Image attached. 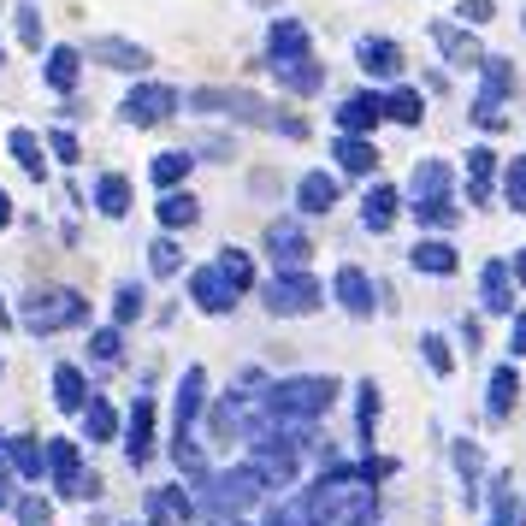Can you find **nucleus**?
<instances>
[{
    "label": "nucleus",
    "mask_w": 526,
    "mask_h": 526,
    "mask_svg": "<svg viewBox=\"0 0 526 526\" xmlns=\"http://www.w3.org/2000/svg\"><path fill=\"white\" fill-rule=\"evenodd\" d=\"M71 314H77V302H71V296H54V302H42V296H36L24 320H30V326H60V320H71Z\"/></svg>",
    "instance_id": "obj_1"
},
{
    "label": "nucleus",
    "mask_w": 526,
    "mask_h": 526,
    "mask_svg": "<svg viewBox=\"0 0 526 526\" xmlns=\"http://www.w3.org/2000/svg\"><path fill=\"white\" fill-rule=\"evenodd\" d=\"M95 54H101L107 66H125V71H142V66H148V54H142V48H131V42H95Z\"/></svg>",
    "instance_id": "obj_2"
},
{
    "label": "nucleus",
    "mask_w": 526,
    "mask_h": 526,
    "mask_svg": "<svg viewBox=\"0 0 526 526\" xmlns=\"http://www.w3.org/2000/svg\"><path fill=\"white\" fill-rule=\"evenodd\" d=\"M48 77H54L60 89H71V77H77V54H71V48H54V60H48Z\"/></svg>",
    "instance_id": "obj_3"
},
{
    "label": "nucleus",
    "mask_w": 526,
    "mask_h": 526,
    "mask_svg": "<svg viewBox=\"0 0 526 526\" xmlns=\"http://www.w3.org/2000/svg\"><path fill=\"white\" fill-rule=\"evenodd\" d=\"M101 207H107V213H125V207H131V190H125V178H107V184H101Z\"/></svg>",
    "instance_id": "obj_4"
},
{
    "label": "nucleus",
    "mask_w": 526,
    "mask_h": 526,
    "mask_svg": "<svg viewBox=\"0 0 526 526\" xmlns=\"http://www.w3.org/2000/svg\"><path fill=\"white\" fill-rule=\"evenodd\" d=\"M12 154H18V160H24V166H30V172H42V154H36V136H12Z\"/></svg>",
    "instance_id": "obj_5"
},
{
    "label": "nucleus",
    "mask_w": 526,
    "mask_h": 526,
    "mask_svg": "<svg viewBox=\"0 0 526 526\" xmlns=\"http://www.w3.org/2000/svg\"><path fill=\"white\" fill-rule=\"evenodd\" d=\"M166 113V95H131V119H154Z\"/></svg>",
    "instance_id": "obj_6"
},
{
    "label": "nucleus",
    "mask_w": 526,
    "mask_h": 526,
    "mask_svg": "<svg viewBox=\"0 0 526 526\" xmlns=\"http://www.w3.org/2000/svg\"><path fill=\"white\" fill-rule=\"evenodd\" d=\"M60 402H77V373H60Z\"/></svg>",
    "instance_id": "obj_7"
},
{
    "label": "nucleus",
    "mask_w": 526,
    "mask_h": 526,
    "mask_svg": "<svg viewBox=\"0 0 526 526\" xmlns=\"http://www.w3.org/2000/svg\"><path fill=\"white\" fill-rule=\"evenodd\" d=\"M6 219H12V207H6V196H0V225H6Z\"/></svg>",
    "instance_id": "obj_8"
}]
</instances>
